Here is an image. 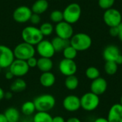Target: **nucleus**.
Returning <instances> with one entry per match:
<instances>
[{
	"instance_id": "a18cd8bd",
	"label": "nucleus",
	"mask_w": 122,
	"mask_h": 122,
	"mask_svg": "<svg viewBox=\"0 0 122 122\" xmlns=\"http://www.w3.org/2000/svg\"><path fill=\"white\" fill-rule=\"evenodd\" d=\"M119 104L122 106V97H121V99H120V103H119Z\"/></svg>"
},
{
	"instance_id": "e433bc0d",
	"label": "nucleus",
	"mask_w": 122,
	"mask_h": 122,
	"mask_svg": "<svg viewBox=\"0 0 122 122\" xmlns=\"http://www.w3.org/2000/svg\"><path fill=\"white\" fill-rule=\"evenodd\" d=\"M14 77V76L12 74V73H11L9 70L5 74V78H6V79H8V80H11V79H12Z\"/></svg>"
},
{
	"instance_id": "f704fd0d",
	"label": "nucleus",
	"mask_w": 122,
	"mask_h": 122,
	"mask_svg": "<svg viewBox=\"0 0 122 122\" xmlns=\"http://www.w3.org/2000/svg\"><path fill=\"white\" fill-rule=\"evenodd\" d=\"M109 34L112 36L116 37L118 36L119 34V28L118 26H113V27H109Z\"/></svg>"
},
{
	"instance_id": "a878e982",
	"label": "nucleus",
	"mask_w": 122,
	"mask_h": 122,
	"mask_svg": "<svg viewBox=\"0 0 122 122\" xmlns=\"http://www.w3.org/2000/svg\"><path fill=\"white\" fill-rule=\"evenodd\" d=\"M79 79L75 75L66 76L64 81L66 88L69 91H74L79 86Z\"/></svg>"
},
{
	"instance_id": "a19ab883",
	"label": "nucleus",
	"mask_w": 122,
	"mask_h": 122,
	"mask_svg": "<svg viewBox=\"0 0 122 122\" xmlns=\"http://www.w3.org/2000/svg\"><path fill=\"white\" fill-rule=\"evenodd\" d=\"M94 122H108L107 119H106V118H104V117H99V118L96 119Z\"/></svg>"
},
{
	"instance_id": "ea45409f",
	"label": "nucleus",
	"mask_w": 122,
	"mask_h": 122,
	"mask_svg": "<svg viewBox=\"0 0 122 122\" xmlns=\"http://www.w3.org/2000/svg\"><path fill=\"white\" fill-rule=\"evenodd\" d=\"M12 97H13V95H12V93L11 92H7L4 94V99H6L7 100L11 99L12 98Z\"/></svg>"
},
{
	"instance_id": "58836bf2",
	"label": "nucleus",
	"mask_w": 122,
	"mask_h": 122,
	"mask_svg": "<svg viewBox=\"0 0 122 122\" xmlns=\"http://www.w3.org/2000/svg\"><path fill=\"white\" fill-rule=\"evenodd\" d=\"M66 122H81V120L79 119V118H77V117H70V118H69Z\"/></svg>"
},
{
	"instance_id": "f257e3e1",
	"label": "nucleus",
	"mask_w": 122,
	"mask_h": 122,
	"mask_svg": "<svg viewBox=\"0 0 122 122\" xmlns=\"http://www.w3.org/2000/svg\"><path fill=\"white\" fill-rule=\"evenodd\" d=\"M21 37L24 42L32 46L37 45L44 39V36L39 29L34 26H27L21 31Z\"/></svg>"
},
{
	"instance_id": "aec40b11",
	"label": "nucleus",
	"mask_w": 122,
	"mask_h": 122,
	"mask_svg": "<svg viewBox=\"0 0 122 122\" xmlns=\"http://www.w3.org/2000/svg\"><path fill=\"white\" fill-rule=\"evenodd\" d=\"M51 42L56 52L63 51L66 47L70 45V39H64L59 36L54 37Z\"/></svg>"
},
{
	"instance_id": "20e7f679",
	"label": "nucleus",
	"mask_w": 122,
	"mask_h": 122,
	"mask_svg": "<svg viewBox=\"0 0 122 122\" xmlns=\"http://www.w3.org/2000/svg\"><path fill=\"white\" fill-rule=\"evenodd\" d=\"M13 51L16 59L26 61L29 58L34 56L36 49H34V46L24 41L17 44L14 49Z\"/></svg>"
},
{
	"instance_id": "ddd939ff",
	"label": "nucleus",
	"mask_w": 122,
	"mask_h": 122,
	"mask_svg": "<svg viewBox=\"0 0 122 122\" xmlns=\"http://www.w3.org/2000/svg\"><path fill=\"white\" fill-rule=\"evenodd\" d=\"M59 69L61 74L66 76L75 75L77 71V65L74 60L64 58L59 62Z\"/></svg>"
},
{
	"instance_id": "dca6fc26",
	"label": "nucleus",
	"mask_w": 122,
	"mask_h": 122,
	"mask_svg": "<svg viewBox=\"0 0 122 122\" xmlns=\"http://www.w3.org/2000/svg\"><path fill=\"white\" fill-rule=\"evenodd\" d=\"M107 120L109 122H122V106L120 104H113L109 110Z\"/></svg>"
},
{
	"instance_id": "c9c22d12",
	"label": "nucleus",
	"mask_w": 122,
	"mask_h": 122,
	"mask_svg": "<svg viewBox=\"0 0 122 122\" xmlns=\"http://www.w3.org/2000/svg\"><path fill=\"white\" fill-rule=\"evenodd\" d=\"M52 122H66V121L62 117L56 116L52 118Z\"/></svg>"
},
{
	"instance_id": "09e8293b",
	"label": "nucleus",
	"mask_w": 122,
	"mask_h": 122,
	"mask_svg": "<svg viewBox=\"0 0 122 122\" xmlns=\"http://www.w3.org/2000/svg\"><path fill=\"white\" fill-rule=\"evenodd\" d=\"M121 13H122V12H121Z\"/></svg>"
},
{
	"instance_id": "f8f14e48",
	"label": "nucleus",
	"mask_w": 122,
	"mask_h": 122,
	"mask_svg": "<svg viewBox=\"0 0 122 122\" xmlns=\"http://www.w3.org/2000/svg\"><path fill=\"white\" fill-rule=\"evenodd\" d=\"M36 51L39 54L41 57L51 58L54 56L55 50L51 41L48 40H42L36 45Z\"/></svg>"
},
{
	"instance_id": "9b49d317",
	"label": "nucleus",
	"mask_w": 122,
	"mask_h": 122,
	"mask_svg": "<svg viewBox=\"0 0 122 122\" xmlns=\"http://www.w3.org/2000/svg\"><path fill=\"white\" fill-rule=\"evenodd\" d=\"M32 14V11L26 6H20L13 12V19L19 24H23L29 21Z\"/></svg>"
},
{
	"instance_id": "5701e85b",
	"label": "nucleus",
	"mask_w": 122,
	"mask_h": 122,
	"mask_svg": "<svg viewBox=\"0 0 122 122\" xmlns=\"http://www.w3.org/2000/svg\"><path fill=\"white\" fill-rule=\"evenodd\" d=\"M26 82L23 79L17 78L11 83L10 86V89L12 92L19 93L24 91L26 89Z\"/></svg>"
},
{
	"instance_id": "4be33fe9",
	"label": "nucleus",
	"mask_w": 122,
	"mask_h": 122,
	"mask_svg": "<svg viewBox=\"0 0 122 122\" xmlns=\"http://www.w3.org/2000/svg\"><path fill=\"white\" fill-rule=\"evenodd\" d=\"M4 116L6 117L8 122H19L20 119L19 111L14 107L7 108L4 112Z\"/></svg>"
},
{
	"instance_id": "4468645a",
	"label": "nucleus",
	"mask_w": 122,
	"mask_h": 122,
	"mask_svg": "<svg viewBox=\"0 0 122 122\" xmlns=\"http://www.w3.org/2000/svg\"><path fill=\"white\" fill-rule=\"evenodd\" d=\"M63 107L65 110L69 112H74L81 108L80 98L76 95L66 96L62 102Z\"/></svg>"
},
{
	"instance_id": "49530a36",
	"label": "nucleus",
	"mask_w": 122,
	"mask_h": 122,
	"mask_svg": "<svg viewBox=\"0 0 122 122\" xmlns=\"http://www.w3.org/2000/svg\"><path fill=\"white\" fill-rule=\"evenodd\" d=\"M23 122H29V121L28 120H24ZM29 122H33V120L31 119V121H29Z\"/></svg>"
},
{
	"instance_id": "f03ea898",
	"label": "nucleus",
	"mask_w": 122,
	"mask_h": 122,
	"mask_svg": "<svg viewBox=\"0 0 122 122\" xmlns=\"http://www.w3.org/2000/svg\"><path fill=\"white\" fill-rule=\"evenodd\" d=\"M34 103L37 112H49L56 105L54 97L50 94H43L34 99Z\"/></svg>"
},
{
	"instance_id": "de8ad7c7",
	"label": "nucleus",
	"mask_w": 122,
	"mask_h": 122,
	"mask_svg": "<svg viewBox=\"0 0 122 122\" xmlns=\"http://www.w3.org/2000/svg\"><path fill=\"white\" fill-rule=\"evenodd\" d=\"M1 68L0 67V72H1Z\"/></svg>"
},
{
	"instance_id": "a211bd4d",
	"label": "nucleus",
	"mask_w": 122,
	"mask_h": 122,
	"mask_svg": "<svg viewBox=\"0 0 122 122\" xmlns=\"http://www.w3.org/2000/svg\"><path fill=\"white\" fill-rule=\"evenodd\" d=\"M39 82L44 87H51L56 82V77L51 71L42 72L39 77Z\"/></svg>"
},
{
	"instance_id": "7ed1b4c3",
	"label": "nucleus",
	"mask_w": 122,
	"mask_h": 122,
	"mask_svg": "<svg viewBox=\"0 0 122 122\" xmlns=\"http://www.w3.org/2000/svg\"><path fill=\"white\" fill-rule=\"evenodd\" d=\"M92 44L90 36L85 33H77L70 39V45L77 51H84L89 49Z\"/></svg>"
},
{
	"instance_id": "393cba45",
	"label": "nucleus",
	"mask_w": 122,
	"mask_h": 122,
	"mask_svg": "<svg viewBox=\"0 0 122 122\" xmlns=\"http://www.w3.org/2000/svg\"><path fill=\"white\" fill-rule=\"evenodd\" d=\"M53 117L48 112H37L34 114L33 122H52Z\"/></svg>"
},
{
	"instance_id": "4c0bfd02",
	"label": "nucleus",
	"mask_w": 122,
	"mask_h": 122,
	"mask_svg": "<svg viewBox=\"0 0 122 122\" xmlns=\"http://www.w3.org/2000/svg\"><path fill=\"white\" fill-rule=\"evenodd\" d=\"M119 28V34H118V37L119 39V40L122 41V22L118 26Z\"/></svg>"
},
{
	"instance_id": "412c9836",
	"label": "nucleus",
	"mask_w": 122,
	"mask_h": 122,
	"mask_svg": "<svg viewBox=\"0 0 122 122\" xmlns=\"http://www.w3.org/2000/svg\"><path fill=\"white\" fill-rule=\"evenodd\" d=\"M49 8V2L47 0H36L32 5L31 9L32 13L41 14L44 13Z\"/></svg>"
},
{
	"instance_id": "c756f323",
	"label": "nucleus",
	"mask_w": 122,
	"mask_h": 122,
	"mask_svg": "<svg viewBox=\"0 0 122 122\" xmlns=\"http://www.w3.org/2000/svg\"><path fill=\"white\" fill-rule=\"evenodd\" d=\"M39 30L41 31V34H43L44 36H50L52 34V32L54 30V28L53 25L51 23L45 22V23H43L40 26Z\"/></svg>"
},
{
	"instance_id": "39448f33",
	"label": "nucleus",
	"mask_w": 122,
	"mask_h": 122,
	"mask_svg": "<svg viewBox=\"0 0 122 122\" xmlns=\"http://www.w3.org/2000/svg\"><path fill=\"white\" fill-rule=\"evenodd\" d=\"M81 15V8L77 3H71L63 11L64 21L73 24L76 23Z\"/></svg>"
},
{
	"instance_id": "72a5a7b5",
	"label": "nucleus",
	"mask_w": 122,
	"mask_h": 122,
	"mask_svg": "<svg viewBox=\"0 0 122 122\" xmlns=\"http://www.w3.org/2000/svg\"><path fill=\"white\" fill-rule=\"evenodd\" d=\"M26 63L29 68H34L37 66V59H36L34 56L29 58L28 60H26Z\"/></svg>"
},
{
	"instance_id": "37998d69",
	"label": "nucleus",
	"mask_w": 122,
	"mask_h": 122,
	"mask_svg": "<svg viewBox=\"0 0 122 122\" xmlns=\"http://www.w3.org/2000/svg\"><path fill=\"white\" fill-rule=\"evenodd\" d=\"M118 65H121L122 64V54H120L119 56H118V58L117 59V60H116V61H115Z\"/></svg>"
},
{
	"instance_id": "6e6552de",
	"label": "nucleus",
	"mask_w": 122,
	"mask_h": 122,
	"mask_svg": "<svg viewBox=\"0 0 122 122\" xmlns=\"http://www.w3.org/2000/svg\"><path fill=\"white\" fill-rule=\"evenodd\" d=\"M9 68L12 74L17 78H21L25 76L29 72L30 69L26 63V61L17 59L14 60Z\"/></svg>"
},
{
	"instance_id": "9d476101",
	"label": "nucleus",
	"mask_w": 122,
	"mask_h": 122,
	"mask_svg": "<svg viewBox=\"0 0 122 122\" xmlns=\"http://www.w3.org/2000/svg\"><path fill=\"white\" fill-rule=\"evenodd\" d=\"M56 36L64 39H70L74 35V29L71 24L62 21L57 23L54 28Z\"/></svg>"
},
{
	"instance_id": "473e14b6",
	"label": "nucleus",
	"mask_w": 122,
	"mask_h": 122,
	"mask_svg": "<svg viewBox=\"0 0 122 122\" xmlns=\"http://www.w3.org/2000/svg\"><path fill=\"white\" fill-rule=\"evenodd\" d=\"M29 21H31V23L33 25L39 24V22L41 21V17H40V15H39V14H37L32 13V14H31V17H30Z\"/></svg>"
},
{
	"instance_id": "c03bdc74",
	"label": "nucleus",
	"mask_w": 122,
	"mask_h": 122,
	"mask_svg": "<svg viewBox=\"0 0 122 122\" xmlns=\"http://www.w3.org/2000/svg\"><path fill=\"white\" fill-rule=\"evenodd\" d=\"M4 94H5V92L4 91V89L0 87V101H1L3 99H4Z\"/></svg>"
},
{
	"instance_id": "2f4dec72",
	"label": "nucleus",
	"mask_w": 122,
	"mask_h": 122,
	"mask_svg": "<svg viewBox=\"0 0 122 122\" xmlns=\"http://www.w3.org/2000/svg\"><path fill=\"white\" fill-rule=\"evenodd\" d=\"M115 3V0H98V4L100 8L104 10L112 8Z\"/></svg>"
},
{
	"instance_id": "cd10ccee",
	"label": "nucleus",
	"mask_w": 122,
	"mask_h": 122,
	"mask_svg": "<svg viewBox=\"0 0 122 122\" xmlns=\"http://www.w3.org/2000/svg\"><path fill=\"white\" fill-rule=\"evenodd\" d=\"M85 74L89 79L94 80L100 76V71L95 66H89L86 69Z\"/></svg>"
},
{
	"instance_id": "423d86ee",
	"label": "nucleus",
	"mask_w": 122,
	"mask_h": 122,
	"mask_svg": "<svg viewBox=\"0 0 122 122\" xmlns=\"http://www.w3.org/2000/svg\"><path fill=\"white\" fill-rule=\"evenodd\" d=\"M81 108L86 112H92L98 108L100 104L99 96L93 92H86L80 98Z\"/></svg>"
},
{
	"instance_id": "b1692460",
	"label": "nucleus",
	"mask_w": 122,
	"mask_h": 122,
	"mask_svg": "<svg viewBox=\"0 0 122 122\" xmlns=\"http://www.w3.org/2000/svg\"><path fill=\"white\" fill-rule=\"evenodd\" d=\"M35 111L36 110L33 101H26L23 103L21 107V112L26 117H29L34 114Z\"/></svg>"
},
{
	"instance_id": "0eeeda50",
	"label": "nucleus",
	"mask_w": 122,
	"mask_h": 122,
	"mask_svg": "<svg viewBox=\"0 0 122 122\" xmlns=\"http://www.w3.org/2000/svg\"><path fill=\"white\" fill-rule=\"evenodd\" d=\"M103 19L108 26H117L122 22V13L114 8L109 9L104 13Z\"/></svg>"
},
{
	"instance_id": "bb28decb",
	"label": "nucleus",
	"mask_w": 122,
	"mask_h": 122,
	"mask_svg": "<svg viewBox=\"0 0 122 122\" xmlns=\"http://www.w3.org/2000/svg\"><path fill=\"white\" fill-rule=\"evenodd\" d=\"M104 70L108 75H114L118 71V64L115 61H106Z\"/></svg>"
},
{
	"instance_id": "f3484780",
	"label": "nucleus",
	"mask_w": 122,
	"mask_h": 122,
	"mask_svg": "<svg viewBox=\"0 0 122 122\" xmlns=\"http://www.w3.org/2000/svg\"><path fill=\"white\" fill-rule=\"evenodd\" d=\"M120 54L119 49L115 45H109L103 51V58L106 61H116Z\"/></svg>"
},
{
	"instance_id": "79ce46f5",
	"label": "nucleus",
	"mask_w": 122,
	"mask_h": 122,
	"mask_svg": "<svg viewBox=\"0 0 122 122\" xmlns=\"http://www.w3.org/2000/svg\"><path fill=\"white\" fill-rule=\"evenodd\" d=\"M0 122H8L6 117L4 114V113L3 114L0 113Z\"/></svg>"
},
{
	"instance_id": "6ab92c4d",
	"label": "nucleus",
	"mask_w": 122,
	"mask_h": 122,
	"mask_svg": "<svg viewBox=\"0 0 122 122\" xmlns=\"http://www.w3.org/2000/svg\"><path fill=\"white\" fill-rule=\"evenodd\" d=\"M54 66L53 61L51 58L40 57L37 59V66L36 67L41 72L51 71Z\"/></svg>"
},
{
	"instance_id": "c85d7f7f",
	"label": "nucleus",
	"mask_w": 122,
	"mask_h": 122,
	"mask_svg": "<svg viewBox=\"0 0 122 122\" xmlns=\"http://www.w3.org/2000/svg\"><path fill=\"white\" fill-rule=\"evenodd\" d=\"M77 50L75 49L72 46L69 45L63 50V55L65 59L74 60L77 56Z\"/></svg>"
},
{
	"instance_id": "7c9ffc66",
	"label": "nucleus",
	"mask_w": 122,
	"mask_h": 122,
	"mask_svg": "<svg viewBox=\"0 0 122 122\" xmlns=\"http://www.w3.org/2000/svg\"><path fill=\"white\" fill-rule=\"evenodd\" d=\"M50 19L54 23H59L64 20L63 11L60 10H54L50 14Z\"/></svg>"
},
{
	"instance_id": "1a4fd4ad",
	"label": "nucleus",
	"mask_w": 122,
	"mask_h": 122,
	"mask_svg": "<svg viewBox=\"0 0 122 122\" xmlns=\"http://www.w3.org/2000/svg\"><path fill=\"white\" fill-rule=\"evenodd\" d=\"M15 59L13 50L5 45H0V67L9 68Z\"/></svg>"
},
{
	"instance_id": "2eb2a0df",
	"label": "nucleus",
	"mask_w": 122,
	"mask_h": 122,
	"mask_svg": "<svg viewBox=\"0 0 122 122\" xmlns=\"http://www.w3.org/2000/svg\"><path fill=\"white\" fill-rule=\"evenodd\" d=\"M107 86H108V84L107 80L99 76V78L92 80V82L90 86V89L92 92H93L94 94L98 96H101L106 92L107 89Z\"/></svg>"
}]
</instances>
